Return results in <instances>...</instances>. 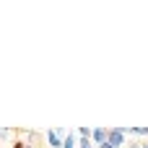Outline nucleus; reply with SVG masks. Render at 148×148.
<instances>
[{
    "mask_svg": "<svg viewBox=\"0 0 148 148\" xmlns=\"http://www.w3.org/2000/svg\"><path fill=\"white\" fill-rule=\"evenodd\" d=\"M107 143H109L112 148H120V146H125V143H127V138L122 135V130H120V127H109V130H107Z\"/></svg>",
    "mask_w": 148,
    "mask_h": 148,
    "instance_id": "f257e3e1",
    "label": "nucleus"
},
{
    "mask_svg": "<svg viewBox=\"0 0 148 148\" xmlns=\"http://www.w3.org/2000/svg\"><path fill=\"white\" fill-rule=\"evenodd\" d=\"M65 133L68 130H62V127H57V130H47V143H49V148H62V138H65Z\"/></svg>",
    "mask_w": 148,
    "mask_h": 148,
    "instance_id": "f03ea898",
    "label": "nucleus"
},
{
    "mask_svg": "<svg viewBox=\"0 0 148 148\" xmlns=\"http://www.w3.org/2000/svg\"><path fill=\"white\" fill-rule=\"evenodd\" d=\"M91 140H94V146H101V143L107 140V127H96V130H91Z\"/></svg>",
    "mask_w": 148,
    "mask_h": 148,
    "instance_id": "7ed1b4c3",
    "label": "nucleus"
},
{
    "mask_svg": "<svg viewBox=\"0 0 148 148\" xmlns=\"http://www.w3.org/2000/svg\"><path fill=\"white\" fill-rule=\"evenodd\" d=\"M62 148H75V135L68 130L65 133V138H62Z\"/></svg>",
    "mask_w": 148,
    "mask_h": 148,
    "instance_id": "20e7f679",
    "label": "nucleus"
},
{
    "mask_svg": "<svg viewBox=\"0 0 148 148\" xmlns=\"http://www.w3.org/2000/svg\"><path fill=\"white\" fill-rule=\"evenodd\" d=\"M78 138H86V140H91V127H78V133H75Z\"/></svg>",
    "mask_w": 148,
    "mask_h": 148,
    "instance_id": "39448f33",
    "label": "nucleus"
},
{
    "mask_svg": "<svg viewBox=\"0 0 148 148\" xmlns=\"http://www.w3.org/2000/svg\"><path fill=\"white\" fill-rule=\"evenodd\" d=\"M13 135V130H8V127H0V138H10Z\"/></svg>",
    "mask_w": 148,
    "mask_h": 148,
    "instance_id": "423d86ee",
    "label": "nucleus"
},
{
    "mask_svg": "<svg viewBox=\"0 0 148 148\" xmlns=\"http://www.w3.org/2000/svg\"><path fill=\"white\" fill-rule=\"evenodd\" d=\"M135 135H146L148 138V127H135Z\"/></svg>",
    "mask_w": 148,
    "mask_h": 148,
    "instance_id": "0eeeda50",
    "label": "nucleus"
},
{
    "mask_svg": "<svg viewBox=\"0 0 148 148\" xmlns=\"http://www.w3.org/2000/svg\"><path fill=\"white\" fill-rule=\"evenodd\" d=\"M125 146H127V148H140L143 143H138V140H130V143H125Z\"/></svg>",
    "mask_w": 148,
    "mask_h": 148,
    "instance_id": "6e6552de",
    "label": "nucleus"
},
{
    "mask_svg": "<svg viewBox=\"0 0 148 148\" xmlns=\"http://www.w3.org/2000/svg\"><path fill=\"white\" fill-rule=\"evenodd\" d=\"M10 148H26V143L23 140H16V143H10Z\"/></svg>",
    "mask_w": 148,
    "mask_h": 148,
    "instance_id": "1a4fd4ad",
    "label": "nucleus"
},
{
    "mask_svg": "<svg viewBox=\"0 0 148 148\" xmlns=\"http://www.w3.org/2000/svg\"><path fill=\"white\" fill-rule=\"evenodd\" d=\"M96 148H112V146H109V143H107V140H104V143H101V146H96Z\"/></svg>",
    "mask_w": 148,
    "mask_h": 148,
    "instance_id": "9d476101",
    "label": "nucleus"
},
{
    "mask_svg": "<svg viewBox=\"0 0 148 148\" xmlns=\"http://www.w3.org/2000/svg\"><path fill=\"white\" fill-rule=\"evenodd\" d=\"M140 148H148V143H143V146H140Z\"/></svg>",
    "mask_w": 148,
    "mask_h": 148,
    "instance_id": "9b49d317",
    "label": "nucleus"
},
{
    "mask_svg": "<svg viewBox=\"0 0 148 148\" xmlns=\"http://www.w3.org/2000/svg\"><path fill=\"white\" fill-rule=\"evenodd\" d=\"M26 148H36V146H26Z\"/></svg>",
    "mask_w": 148,
    "mask_h": 148,
    "instance_id": "f8f14e48",
    "label": "nucleus"
}]
</instances>
